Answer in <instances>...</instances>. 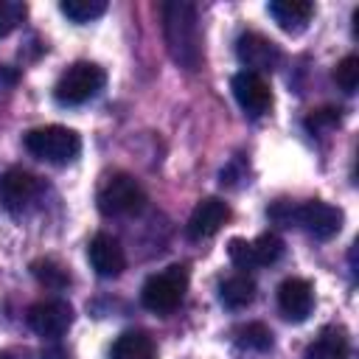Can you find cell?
<instances>
[{
  "mask_svg": "<svg viewBox=\"0 0 359 359\" xmlns=\"http://www.w3.org/2000/svg\"><path fill=\"white\" fill-rule=\"evenodd\" d=\"M227 255H230V261L238 269H255L258 266L255 264V255H252V241H247V238H230Z\"/></svg>",
  "mask_w": 359,
  "mask_h": 359,
  "instance_id": "obj_25",
  "label": "cell"
},
{
  "mask_svg": "<svg viewBox=\"0 0 359 359\" xmlns=\"http://www.w3.org/2000/svg\"><path fill=\"white\" fill-rule=\"evenodd\" d=\"M334 81L342 93H348V95L356 93V87H359V56H353V53L342 56L334 67Z\"/></svg>",
  "mask_w": 359,
  "mask_h": 359,
  "instance_id": "obj_23",
  "label": "cell"
},
{
  "mask_svg": "<svg viewBox=\"0 0 359 359\" xmlns=\"http://www.w3.org/2000/svg\"><path fill=\"white\" fill-rule=\"evenodd\" d=\"M351 339L342 325H325L303 351V359H348Z\"/></svg>",
  "mask_w": 359,
  "mask_h": 359,
  "instance_id": "obj_14",
  "label": "cell"
},
{
  "mask_svg": "<svg viewBox=\"0 0 359 359\" xmlns=\"http://www.w3.org/2000/svg\"><path fill=\"white\" fill-rule=\"evenodd\" d=\"M236 56H238V62L244 65V70L258 73V76L272 73V70L280 65V48H278L269 36H264V34H258V31H244V34L238 36V42H236Z\"/></svg>",
  "mask_w": 359,
  "mask_h": 359,
  "instance_id": "obj_6",
  "label": "cell"
},
{
  "mask_svg": "<svg viewBox=\"0 0 359 359\" xmlns=\"http://www.w3.org/2000/svg\"><path fill=\"white\" fill-rule=\"evenodd\" d=\"M17 79H20V73H17L14 67H8V65H0V90H6V87H14V84H17Z\"/></svg>",
  "mask_w": 359,
  "mask_h": 359,
  "instance_id": "obj_28",
  "label": "cell"
},
{
  "mask_svg": "<svg viewBox=\"0 0 359 359\" xmlns=\"http://www.w3.org/2000/svg\"><path fill=\"white\" fill-rule=\"evenodd\" d=\"M28 14V6L20 0H0V39L8 36Z\"/></svg>",
  "mask_w": 359,
  "mask_h": 359,
  "instance_id": "obj_24",
  "label": "cell"
},
{
  "mask_svg": "<svg viewBox=\"0 0 359 359\" xmlns=\"http://www.w3.org/2000/svg\"><path fill=\"white\" fill-rule=\"evenodd\" d=\"M109 359H157V345L143 331H123L112 342Z\"/></svg>",
  "mask_w": 359,
  "mask_h": 359,
  "instance_id": "obj_16",
  "label": "cell"
},
{
  "mask_svg": "<svg viewBox=\"0 0 359 359\" xmlns=\"http://www.w3.org/2000/svg\"><path fill=\"white\" fill-rule=\"evenodd\" d=\"M227 219H230L227 202L219 199V196H205V199H199L196 208L191 210L185 230H188V236H191L194 241H202V238L216 236Z\"/></svg>",
  "mask_w": 359,
  "mask_h": 359,
  "instance_id": "obj_12",
  "label": "cell"
},
{
  "mask_svg": "<svg viewBox=\"0 0 359 359\" xmlns=\"http://www.w3.org/2000/svg\"><path fill=\"white\" fill-rule=\"evenodd\" d=\"M31 272H34V278L45 286V289H65V286H70V272L59 264V261H53V258H39V261H34L31 264Z\"/></svg>",
  "mask_w": 359,
  "mask_h": 359,
  "instance_id": "obj_19",
  "label": "cell"
},
{
  "mask_svg": "<svg viewBox=\"0 0 359 359\" xmlns=\"http://www.w3.org/2000/svg\"><path fill=\"white\" fill-rule=\"evenodd\" d=\"M241 157H236V160H230L224 168H222V174H219V182L222 185H227V188H236L238 185V180H244V171H241Z\"/></svg>",
  "mask_w": 359,
  "mask_h": 359,
  "instance_id": "obj_27",
  "label": "cell"
},
{
  "mask_svg": "<svg viewBox=\"0 0 359 359\" xmlns=\"http://www.w3.org/2000/svg\"><path fill=\"white\" fill-rule=\"evenodd\" d=\"M219 300L233 311L247 309L255 300V280L250 275H233V278L222 280L219 283Z\"/></svg>",
  "mask_w": 359,
  "mask_h": 359,
  "instance_id": "obj_17",
  "label": "cell"
},
{
  "mask_svg": "<svg viewBox=\"0 0 359 359\" xmlns=\"http://www.w3.org/2000/svg\"><path fill=\"white\" fill-rule=\"evenodd\" d=\"M87 261L98 278H118L126 269V252L109 233H95L87 244Z\"/></svg>",
  "mask_w": 359,
  "mask_h": 359,
  "instance_id": "obj_11",
  "label": "cell"
},
{
  "mask_svg": "<svg viewBox=\"0 0 359 359\" xmlns=\"http://www.w3.org/2000/svg\"><path fill=\"white\" fill-rule=\"evenodd\" d=\"M252 255H255V264L258 266H269L275 264L280 255H283V241L278 233H261L255 241H252Z\"/></svg>",
  "mask_w": 359,
  "mask_h": 359,
  "instance_id": "obj_22",
  "label": "cell"
},
{
  "mask_svg": "<svg viewBox=\"0 0 359 359\" xmlns=\"http://www.w3.org/2000/svg\"><path fill=\"white\" fill-rule=\"evenodd\" d=\"M104 81H107L104 67H98L95 62H76L59 76L53 95L65 107H79V104L90 101L93 95H98Z\"/></svg>",
  "mask_w": 359,
  "mask_h": 359,
  "instance_id": "obj_5",
  "label": "cell"
},
{
  "mask_svg": "<svg viewBox=\"0 0 359 359\" xmlns=\"http://www.w3.org/2000/svg\"><path fill=\"white\" fill-rule=\"evenodd\" d=\"M269 17L278 22V28H283L286 34H300L309 20L314 17V3L309 0H272L266 6Z\"/></svg>",
  "mask_w": 359,
  "mask_h": 359,
  "instance_id": "obj_15",
  "label": "cell"
},
{
  "mask_svg": "<svg viewBox=\"0 0 359 359\" xmlns=\"http://www.w3.org/2000/svg\"><path fill=\"white\" fill-rule=\"evenodd\" d=\"M163 14V36L168 56L174 65L182 70H199L202 67V28H199V14L191 0H165L160 6Z\"/></svg>",
  "mask_w": 359,
  "mask_h": 359,
  "instance_id": "obj_1",
  "label": "cell"
},
{
  "mask_svg": "<svg viewBox=\"0 0 359 359\" xmlns=\"http://www.w3.org/2000/svg\"><path fill=\"white\" fill-rule=\"evenodd\" d=\"M39 194V180L25 168H6L0 174V208L6 213H22Z\"/></svg>",
  "mask_w": 359,
  "mask_h": 359,
  "instance_id": "obj_9",
  "label": "cell"
},
{
  "mask_svg": "<svg viewBox=\"0 0 359 359\" xmlns=\"http://www.w3.org/2000/svg\"><path fill=\"white\" fill-rule=\"evenodd\" d=\"M25 323H28V328L34 334H39L45 339H56L73 325V306L67 300H59V297L39 300V303H34L28 309Z\"/></svg>",
  "mask_w": 359,
  "mask_h": 359,
  "instance_id": "obj_7",
  "label": "cell"
},
{
  "mask_svg": "<svg viewBox=\"0 0 359 359\" xmlns=\"http://www.w3.org/2000/svg\"><path fill=\"white\" fill-rule=\"evenodd\" d=\"M233 87V95L238 101V107L252 115V118H261L269 107H272V90H269V81L258 73H250V70H238L230 81Z\"/></svg>",
  "mask_w": 359,
  "mask_h": 359,
  "instance_id": "obj_10",
  "label": "cell"
},
{
  "mask_svg": "<svg viewBox=\"0 0 359 359\" xmlns=\"http://www.w3.org/2000/svg\"><path fill=\"white\" fill-rule=\"evenodd\" d=\"M314 289L306 278H286L278 286V309L289 323H303L311 314Z\"/></svg>",
  "mask_w": 359,
  "mask_h": 359,
  "instance_id": "obj_13",
  "label": "cell"
},
{
  "mask_svg": "<svg viewBox=\"0 0 359 359\" xmlns=\"http://www.w3.org/2000/svg\"><path fill=\"white\" fill-rule=\"evenodd\" d=\"M266 213H269V219H275L278 224L292 227V224H294V216H297V205H292V202L280 199V202H275V205H272Z\"/></svg>",
  "mask_w": 359,
  "mask_h": 359,
  "instance_id": "obj_26",
  "label": "cell"
},
{
  "mask_svg": "<svg viewBox=\"0 0 359 359\" xmlns=\"http://www.w3.org/2000/svg\"><path fill=\"white\" fill-rule=\"evenodd\" d=\"M339 112H342V109H337V107H320V109H311V112L306 115V129H309V135L323 137V135L334 132V129L339 126V121H342Z\"/></svg>",
  "mask_w": 359,
  "mask_h": 359,
  "instance_id": "obj_21",
  "label": "cell"
},
{
  "mask_svg": "<svg viewBox=\"0 0 359 359\" xmlns=\"http://www.w3.org/2000/svg\"><path fill=\"white\" fill-rule=\"evenodd\" d=\"M98 210L104 216H135L146 208V191L132 174H112L98 188Z\"/></svg>",
  "mask_w": 359,
  "mask_h": 359,
  "instance_id": "obj_4",
  "label": "cell"
},
{
  "mask_svg": "<svg viewBox=\"0 0 359 359\" xmlns=\"http://www.w3.org/2000/svg\"><path fill=\"white\" fill-rule=\"evenodd\" d=\"M28 154H34L36 160H45V163H53V165H65V163H73L81 151V137L79 132L67 129V126H59V123H50V126H36L31 132H25L22 137Z\"/></svg>",
  "mask_w": 359,
  "mask_h": 359,
  "instance_id": "obj_2",
  "label": "cell"
},
{
  "mask_svg": "<svg viewBox=\"0 0 359 359\" xmlns=\"http://www.w3.org/2000/svg\"><path fill=\"white\" fill-rule=\"evenodd\" d=\"M188 292V266L171 264L163 272L146 278L140 289V303L154 314H171Z\"/></svg>",
  "mask_w": 359,
  "mask_h": 359,
  "instance_id": "obj_3",
  "label": "cell"
},
{
  "mask_svg": "<svg viewBox=\"0 0 359 359\" xmlns=\"http://www.w3.org/2000/svg\"><path fill=\"white\" fill-rule=\"evenodd\" d=\"M342 210L334 208L331 202L323 199H309L303 205H297V216L294 224H300L309 236H314L317 241H328L342 230Z\"/></svg>",
  "mask_w": 359,
  "mask_h": 359,
  "instance_id": "obj_8",
  "label": "cell"
},
{
  "mask_svg": "<svg viewBox=\"0 0 359 359\" xmlns=\"http://www.w3.org/2000/svg\"><path fill=\"white\" fill-rule=\"evenodd\" d=\"M236 345L241 351H252V353H266L272 348V331L264 323H247L236 331Z\"/></svg>",
  "mask_w": 359,
  "mask_h": 359,
  "instance_id": "obj_18",
  "label": "cell"
},
{
  "mask_svg": "<svg viewBox=\"0 0 359 359\" xmlns=\"http://www.w3.org/2000/svg\"><path fill=\"white\" fill-rule=\"evenodd\" d=\"M59 11L73 22H93L107 11V0H62Z\"/></svg>",
  "mask_w": 359,
  "mask_h": 359,
  "instance_id": "obj_20",
  "label": "cell"
}]
</instances>
